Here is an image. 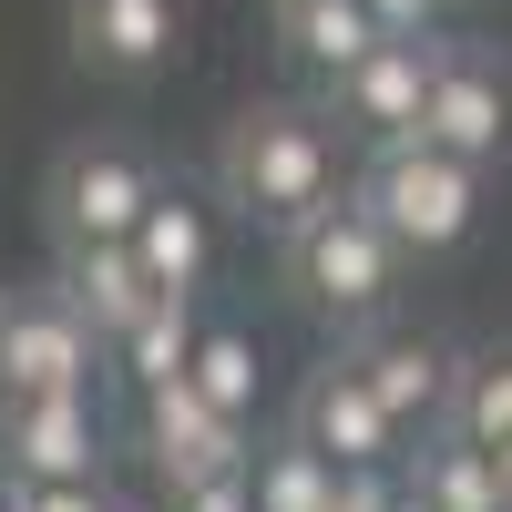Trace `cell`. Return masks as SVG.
Masks as SVG:
<instances>
[{"instance_id":"6da1fadb","label":"cell","mask_w":512,"mask_h":512,"mask_svg":"<svg viewBox=\"0 0 512 512\" xmlns=\"http://www.w3.org/2000/svg\"><path fill=\"white\" fill-rule=\"evenodd\" d=\"M359 164L338 154V123L318 103H246L216 134V205H236L246 226L287 236L297 216H318L328 195H349Z\"/></svg>"},{"instance_id":"7a4b0ae2","label":"cell","mask_w":512,"mask_h":512,"mask_svg":"<svg viewBox=\"0 0 512 512\" xmlns=\"http://www.w3.org/2000/svg\"><path fill=\"white\" fill-rule=\"evenodd\" d=\"M400 277H410V256H400V236L379 226L359 195H328L318 216H297L277 236V287L318 328H338V338H369L379 318H390Z\"/></svg>"},{"instance_id":"3957f363","label":"cell","mask_w":512,"mask_h":512,"mask_svg":"<svg viewBox=\"0 0 512 512\" xmlns=\"http://www.w3.org/2000/svg\"><path fill=\"white\" fill-rule=\"evenodd\" d=\"M349 195H359L369 216L400 236L410 267H431V256H461V246H472V226H482V164L441 154L431 134L369 144V154H359V175H349Z\"/></svg>"},{"instance_id":"277c9868","label":"cell","mask_w":512,"mask_h":512,"mask_svg":"<svg viewBox=\"0 0 512 512\" xmlns=\"http://www.w3.org/2000/svg\"><path fill=\"white\" fill-rule=\"evenodd\" d=\"M164 195V175L113 144V134H82L52 154V185H41V226H52V246H103V236H134L144 205Z\"/></svg>"},{"instance_id":"5b68a950","label":"cell","mask_w":512,"mask_h":512,"mask_svg":"<svg viewBox=\"0 0 512 512\" xmlns=\"http://www.w3.org/2000/svg\"><path fill=\"white\" fill-rule=\"evenodd\" d=\"M287 431L308 441V451H328L338 472H400V451H410V431H400V410L369 390V369L338 349V359H318L308 379H297V410H287Z\"/></svg>"},{"instance_id":"8992f818","label":"cell","mask_w":512,"mask_h":512,"mask_svg":"<svg viewBox=\"0 0 512 512\" xmlns=\"http://www.w3.org/2000/svg\"><path fill=\"white\" fill-rule=\"evenodd\" d=\"M420 134L461 164H492L512 154V62H492L482 41H431V93H420Z\"/></svg>"},{"instance_id":"52a82bcc","label":"cell","mask_w":512,"mask_h":512,"mask_svg":"<svg viewBox=\"0 0 512 512\" xmlns=\"http://www.w3.org/2000/svg\"><path fill=\"white\" fill-rule=\"evenodd\" d=\"M93 359H113L93 318L52 287H31V297H0V400H31V390H93Z\"/></svg>"},{"instance_id":"ba28073f","label":"cell","mask_w":512,"mask_h":512,"mask_svg":"<svg viewBox=\"0 0 512 512\" xmlns=\"http://www.w3.org/2000/svg\"><path fill=\"white\" fill-rule=\"evenodd\" d=\"M441 41V31H431ZM431 41H379V52H359L349 72H328L318 82V113L349 134L359 154L369 144H400V134H420V93H431Z\"/></svg>"},{"instance_id":"9c48e42d","label":"cell","mask_w":512,"mask_h":512,"mask_svg":"<svg viewBox=\"0 0 512 512\" xmlns=\"http://www.w3.org/2000/svg\"><path fill=\"white\" fill-rule=\"evenodd\" d=\"M62 41L93 82H154L185 41V0H62Z\"/></svg>"},{"instance_id":"30bf717a","label":"cell","mask_w":512,"mask_h":512,"mask_svg":"<svg viewBox=\"0 0 512 512\" xmlns=\"http://www.w3.org/2000/svg\"><path fill=\"white\" fill-rule=\"evenodd\" d=\"M0 472H31V482H103V420H93V390H31V400H0Z\"/></svg>"},{"instance_id":"8fae6325","label":"cell","mask_w":512,"mask_h":512,"mask_svg":"<svg viewBox=\"0 0 512 512\" xmlns=\"http://www.w3.org/2000/svg\"><path fill=\"white\" fill-rule=\"evenodd\" d=\"M144 451H154L164 492H175V482H205V472H226V461H256L246 420L216 410L195 379H164V390H144Z\"/></svg>"},{"instance_id":"7c38bea8","label":"cell","mask_w":512,"mask_h":512,"mask_svg":"<svg viewBox=\"0 0 512 512\" xmlns=\"http://www.w3.org/2000/svg\"><path fill=\"white\" fill-rule=\"evenodd\" d=\"M349 359L369 369V390L400 410V431H441V420H451V400H461V349H451V338L400 328V338H359Z\"/></svg>"},{"instance_id":"4fadbf2b","label":"cell","mask_w":512,"mask_h":512,"mask_svg":"<svg viewBox=\"0 0 512 512\" xmlns=\"http://www.w3.org/2000/svg\"><path fill=\"white\" fill-rule=\"evenodd\" d=\"M62 297H72V308L82 318H93V338H103V349H123V338H134L144 328V308H154V277H144V256H134V236H103V246H62Z\"/></svg>"},{"instance_id":"5bb4252c","label":"cell","mask_w":512,"mask_h":512,"mask_svg":"<svg viewBox=\"0 0 512 512\" xmlns=\"http://www.w3.org/2000/svg\"><path fill=\"white\" fill-rule=\"evenodd\" d=\"M400 492H410L420 512H502V461L472 451V441L441 420V431H420V451H400Z\"/></svg>"},{"instance_id":"9a60e30c","label":"cell","mask_w":512,"mask_h":512,"mask_svg":"<svg viewBox=\"0 0 512 512\" xmlns=\"http://www.w3.org/2000/svg\"><path fill=\"white\" fill-rule=\"evenodd\" d=\"M277 52L297 62V72H308V82H328V72H349L359 52H379V41H390V31H379V11H369V0H277Z\"/></svg>"},{"instance_id":"2e32d148","label":"cell","mask_w":512,"mask_h":512,"mask_svg":"<svg viewBox=\"0 0 512 512\" xmlns=\"http://www.w3.org/2000/svg\"><path fill=\"white\" fill-rule=\"evenodd\" d=\"M134 256H144L154 287H205V267H216V216H205V195L164 185L144 205V226H134Z\"/></svg>"},{"instance_id":"e0dca14e","label":"cell","mask_w":512,"mask_h":512,"mask_svg":"<svg viewBox=\"0 0 512 512\" xmlns=\"http://www.w3.org/2000/svg\"><path fill=\"white\" fill-rule=\"evenodd\" d=\"M195 338H205V318H195V287H164L154 308H144V328L113 349V369L134 379V390H164V379H185V369H195Z\"/></svg>"},{"instance_id":"ac0fdd59","label":"cell","mask_w":512,"mask_h":512,"mask_svg":"<svg viewBox=\"0 0 512 512\" xmlns=\"http://www.w3.org/2000/svg\"><path fill=\"white\" fill-rule=\"evenodd\" d=\"M451 431L512 461V349H461V400H451Z\"/></svg>"},{"instance_id":"d6986e66","label":"cell","mask_w":512,"mask_h":512,"mask_svg":"<svg viewBox=\"0 0 512 512\" xmlns=\"http://www.w3.org/2000/svg\"><path fill=\"white\" fill-rule=\"evenodd\" d=\"M338 482H349V472H338L328 451H308L297 431L256 451V512H328V502H338Z\"/></svg>"},{"instance_id":"ffe728a7","label":"cell","mask_w":512,"mask_h":512,"mask_svg":"<svg viewBox=\"0 0 512 512\" xmlns=\"http://www.w3.org/2000/svg\"><path fill=\"white\" fill-rule=\"evenodd\" d=\"M185 379H195L216 410H236V420H246V400H256V338H246V328H205Z\"/></svg>"},{"instance_id":"44dd1931","label":"cell","mask_w":512,"mask_h":512,"mask_svg":"<svg viewBox=\"0 0 512 512\" xmlns=\"http://www.w3.org/2000/svg\"><path fill=\"white\" fill-rule=\"evenodd\" d=\"M0 502L11 512H123L103 482H31V472H0Z\"/></svg>"},{"instance_id":"7402d4cb","label":"cell","mask_w":512,"mask_h":512,"mask_svg":"<svg viewBox=\"0 0 512 512\" xmlns=\"http://www.w3.org/2000/svg\"><path fill=\"white\" fill-rule=\"evenodd\" d=\"M164 512H256V461H226V472H205V482H175Z\"/></svg>"},{"instance_id":"603a6c76","label":"cell","mask_w":512,"mask_h":512,"mask_svg":"<svg viewBox=\"0 0 512 512\" xmlns=\"http://www.w3.org/2000/svg\"><path fill=\"white\" fill-rule=\"evenodd\" d=\"M328 512H400V472H349Z\"/></svg>"},{"instance_id":"cb8c5ba5","label":"cell","mask_w":512,"mask_h":512,"mask_svg":"<svg viewBox=\"0 0 512 512\" xmlns=\"http://www.w3.org/2000/svg\"><path fill=\"white\" fill-rule=\"evenodd\" d=\"M379 11V31H400V41H431L441 31V0H369Z\"/></svg>"},{"instance_id":"d4e9b609","label":"cell","mask_w":512,"mask_h":512,"mask_svg":"<svg viewBox=\"0 0 512 512\" xmlns=\"http://www.w3.org/2000/svg\"><path fill=\"white\" fill-rule=\"evenodd\" d=\"M502 512H512V461H502Z\"/></svg>"},{"instance_id":"484cf974","label":"cell","mask_w":512,"mask_h":512,"mask_svg":"<svg viewBox=\"0 0 512 512\" xmlns=\"http://www.w3.org/2000/svg\"><path fill=\"white\" fill-rule=\"evenodd\" d=\"M441 11H482V0H441Z\"/></svg>"},{"instance_id":"4316f807","label":"cell","mask_w":512,"mask_h":512,"mask_svg":"<svg viewBox=\"0 0 512 512\" xmlns=\"http://www.w3.org/2000/svg\"><path fill=\"white\" fill-rule=\"evenodd\" d=\"M400 512H420V502H410V492H400Z\"/></svg>"},{"instance_id":"83f0119b","label":"cell","mask_w":512,"mask_h":512,"mask_svg":"<svg viewBox=\"0 0 512 512\" xmlns=\"http://www.w3.org/2000/svg\"><path fill=\"white\" fill-rule=\"evenodd\" d=\"M0 512H11V502H0Z\"/></svg>"},{"instance_id":"f1b7e54d","label":"cell","mask_w":512,"mask_h":512,"mask_svg":"<svg viewBox=\"0 0 512 512\" xmlns=\"http://www.w3.org/2000/svg\"><path fill=\"white\" fill-rule=\"evenodd\" d=\"M267 11H277V0H267Z\"/></svg>"}]
</instances>
